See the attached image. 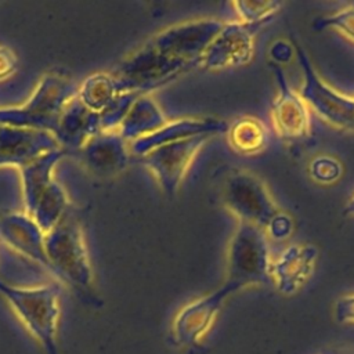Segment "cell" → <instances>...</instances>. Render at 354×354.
Listing matches in <instances>:
<instances>
[{"instance_id":"4","label":"cell","mask_w":354,"mask_h":354,"mask_svg":"<svg viewBox=\"0 0 354 354\" xmlns=\"http://www.w3.org/2000/svg\"><path fill=\"white\" fill-rule=\"evenodd\" d=\"M192 68L195 66L167 54L148 39L120 61L111 75L122 91L149 95L151 91L171 83Z\"/></svg>"},{"instance_id":"10","label":"cell","mask_w":354,"mask_h":354,"mask_svg":"<svg viewBox=\"0 0 354 354\" xmlns=\"http://www.w3.org/2000/svg\"><path fill=\"white\" fill-rule=\"evenodd\" d=\"M270 68L278 86L277 97L271 105V120L277 136L289 144L307 141L311 137L310 108L299 91L290 87L282 66L272 61Z\"/></svg>"},{"instance_id":"17","label":"cell","mask_w":354,"mask_h":354,"mask_svg":"<svg viewBox=\"0 0 354 354\" xmlns=\"http://www.w3.org/2000/svg\"><path fill=\"white\" fill-rule=\"evenodd\" d=\"M84 165L98 177H113L130 162L129 142L118 130L100 131L79 151Z\"/></svg>"},{"instance_id":"11","label":"cell","mask_w":354,"mask_h":354,"mask_svg":"<svg viewBox=\"0 0 354 354\" xmlns=\"http://www.w3.org/2000/svg\"><path fill=\"white\" fill-rule=\"evenodd\" d=\"M223 21L214 18H199L184 21L158 32L149 40L167 54L183 59L195 68L223 26Z\"/></svg>"},{"instance_id":"15","label":"cell","mask_w":354,"mask_h":354,"mask_svg":"<svg viewBox=\"0 0 354 354\" xmlns=\"http://www.w3.org/2000/svg\"><path fill=\"white\" fill-rule=\"evenodd\" d=\"M58 148L55 137L47 131L0 124V166L21 169L40 155Z\"/></svg>"},{"instance_id":"20","label":"cell","mask_w":354,"mask_h":354,"mask_svg":"<svg viewBox=\"0 0 354 354\" xmlns=\"http://www.w3.org/2000/svg\"><path fill=\"white\" fill-rule=\"evenodd\" d=\"M166 123L167 119L160 106L149 95H140L133 102L118 131L130 144L158 131Z\"/></svg>"},{"instance_id":"26","label":"cell","mask_w":354,"mask_h":354,"mask_svg":"<svg viewBox=\"0 0 354 354\" xmlns=\"http://www.w3.org/2000/svg\"><path fill=\"white\" fill-rule=\"evenodd\" d=\"M292 230H293L292 218L286 213L281 212V214L267 228L266 234H267V236H271L272 239L281 241V239H285L286 236H289Z\"/></svg>"},{"instance_id":"3","label":"cell","mask_w":354,"mask_h":354,"mask_svg":"<svg viewBox=\"0 0 354 354\" xmlns=\"http://www.w3.org/2000/svg\"><path fill=\"white\" fill-rule=\"evenodd\" d=\"M68 152L62 148L46 152L22 166V189L26 214L46 234L71 207L62 187L53 178L54 166Z\"/></svg>"},{"instance_id":"9","label":"cell","mask_w":354,"mask_h":354,"mask_svg":"<svg viewBox=\"0 0 354 354\" xmlns=\"http://www.w3.org/2000/svg\"><path fill=\"white\" fill-rule=\"evenodd\" d=\"M210 136H198L156 147L142 155L140 162L153 174L167 196L176 195L187 171Z\"/></svg>"},{"instance_id":"13","label":"cell","mask_w":354,"mask_h":354,"mask_svg":"<svg viewBox=\"0 0 354 354\" xmlns=\"http://www.w3.org/2000/svg\"><path fill=\"white\" fill-rule=\"evenodd\" d=\"M234 292L236 290L232 286L224 283L217 290L184 306L176 315L171 326L176 343L184 347H196L212 328L224 300Z\"/></svg>"},{"instance_id":"27","label":"cell","mask_w":354,"mask_h":354,"mask_svg":"<svg viewBox=\"0 0 354 354\" xmlns=\"http://www.w3.org/2000/svg\"><path fill=\"white\" fill-rule=\"evenodd\" d=\"M335 317L340 324H354V293L343 296L336 301Z\"/></svg>"},{"instance_id":"7","label":"cell","mask_w":354,"mask_h":354,"mask_svg":"<svg viewBox=\"0 0 354 354\" xmlns=\"http://www.w3.org/2000/svg\"><path fill=\"white\" fill-rule=\"evenodd\" d=\"M223 202L238 221L253 224L264 231L281 214L266 184L256 174L235 170L223 187Z\"/></svg>"},{"instance_id":"21","label":"cell","mask_w":354,"mask_h":354,"mask_svg":"<svg viewBox=\"0 0 354 354\" xmlns=\"http://www.w3.org/2000/svg\"><path fill=\"white\" fill-rule=\"evenodd\" d=\"M230 147L241 155H256L268 144V129L254 116H241L227 127Z\"/></svg>"},{"instance_id":"6","label":"cell","mask_w":354,"mask_h":354,"mask_svg":"<svg viewBox=\"0 0 354 354\" xmlns=\"http://www.w3.org/2000/svg\"><path fill=\"white\" fill-rule=\"evenodd\" d=\"M271 252L264 230L239 221L227 248V281L235 290L270 281Z\"/></svg>"},{"instance_id":"19","label":"cell","mask_w":354,"mask_h":354,"mask_svg":"<svg viewBox=\"0 0 354 354\" xmlns=\"http://www.w3.org/2000/svg\"><path fill=\"white\" fill-rule=\"evenodd\" d=\"M100 131V115L82 104L77 97H73L61 115L54 137L59 148L72 152L80 151L82 147Z\"/></svg>"},{"instance_id":"8","label":"cell","mask_w":354,"mask_h":354,"mask_svg":"<svg viewBox=\"0 0 354 354\" xmlns=\"http://www.w3.org/2000/svg\"><path fill=\"white\" fill-rule=\"evenodd\" d=\"M295 55L303 73V83L299 88L300 97L308 108L329 124L354 130V98L339 93L324 82L314 69L306 50L293 37L290 39Z\"/></svg>"},{"instance_id":"16","label":"cell","mask_w":354,"mask_h":354,"mask_svg":"<svg viewBox=\"0 0 354 354\" xmlns=\"http://www.w3.org/2000/svg\"><path fill=\"white\" fill-rule=\"evenodd\" d=\"M228 123L218 118H181L171 120L158 131L129 144L130 153L141 158L151 149L198 136H218L227 131Z\"/></svg>"},{"instance_id":"25","label":"cell","mask_w":354,"mask_h":354,"mask_svg":"<svg viewBox=\"0 0 354 354\" xmlns=\"http://www.w3.org/2000/svg\"><path fill=\"white\" fill-rule=\"evenodd\" d=\"M343 173L342 163L328 155H321L317 156L311 163H310V174L311 177L322 184H330L335 183L336 180L340 178Z\"/></svg>"},{"instance_id":"2","label":"cell","mask_w":354,"mask_h":354,"mask_svg":"<svg viewBox=\"0 0 354 354\" xmlns=\"http://www.w3.org/2000/svg\"><path fill=\"white\" fill-rule=\"evenodd\" d=\"M61 292L62 288L55 281L39 286H15L0 278V295L10 303L46 354H58L57 328Z\"/></svg>"},{"instance_id":"23","label":"cell","mask_w":354,"mask_h":354,"mask_svg":"<svg viewBox=\"0 0 354 354\" xmlns=\"http://www.w3.org/2000/svg\"><path fill=\"white\" fill-rule=\"evenodd\" d=\"M238 21L252 30L257 32L261 26L274 19L281 11V1H232L231 3Z\"/></svg>"},{"instance_id":"24","label":"cell","mask_w":354,"mask_h":354,"mask_svg":"<svg viewBox=\"0 0 354 354\" xmlns=\"http://www.w3.org/2000/svg\"><path fill=\"white\" fill-rule=\"evenodd\" d=\"M313 29L315 30L333 29L354 41V3L348 4L347 7L333 14L324 15L314 19Z\"/></svg>"},{"instance_id":"12","label":"cell","mask_w":354,"mask_h":354,"mask_svg":"<svg viewBox=\"0 0 354 354\" xmlns=\"http://www.w3.org/2000/svg\"><path fill=\"white\" fill-rule=\"evenodd\" d=\"M256 32L239 21L224 22L205 50L199 66L221 71L249 64L254 54Z\"/></svg>"},{"instance_id":"14","label":"cell","mask_w":354,"mask_h":354,"mask_svg":"<svg viewBox=\"0 0 354 354\" xmlns=\"http://www.w3.org/2000/svg\"><path fill=\"white\" fill-rule=\"evenodd\" d=\"M318 250L310 243H293L285 248L271 261L270 281L278 292L293 295L311 277L315 268Z\"/></svg>"},{"instance_id":"28","label":"cell","mask_w":354,"mask_h":354,"mask_svg":"<svg viewBox=\"0 0 354 354\" xmlns=\"http://www.w3.org/2000/svg\"><path fill=\"white\" fill-rule=\"evenodd\" d=\"M18 68V59L15 53L7 47L0 44V82L8 79Z\"/></svg>"},{"instance_id":"29","label":"cell","mask_w":354,"mask_h":354,"mask_svg":"<svg viewBox=\"0 0 354 354\" xmlns=\"http://www.w3.org/2000/svg\"><path fill=\"white\" fill-rule=\"evenodd\" d=\"M343 214L347 217H354V195L346 203V206L343 209Z\"/></svg>"},{"instance_id":"18","label":"cell","mask_w":354,"mask_h":354,"mask_svg":"<svg viewBox=\"0 0 354 354\" xmlns=\"http://www.w3.org/2000/svg\"><path fill=\"white\" fill-rule=\"evenodd\" d=\"M0 239L47 271L44 232L26 213L0 210Z\"/></svg>"},{"instance_id":"5","label":"cell","mask_w":354,"mask_h":354,"mask_svg":"<svg viewBox=\"0 0 354 354\" xmlns=\"http://www.w3.org/2000/svg\"><path fill=\"white\" fill-rule=\"evenodd\" d=\"M76 94L77 86L72 79L48 73L41 77L25 104L0 109V124L47 131L54 136L65 106Z\"/></svg>"},{"instance_id":"22","label":"cell","mask_w":354,"mask_h":354,"mask_svg":"<svg viewBox=\"0 0 354 354\" xmlns=\"http://www.w3.org/2000/svg\"><path fill=\"white\" fill-rule=\"evenodd\" d=\"M122 91L111 72H97L87 76L79 86L76 97L93 112L101 115Z\"/></svg>"},{"instance_id":"1","label":"cell","mask_w":354,"mask_h":354,"mask_svg":"<svg viewBox=\"0 0 354 354\" xmlns=\"http://www.w3.org/2000/svg\"><path fill=\"white\" fill-rule=\"evenodd\" d=\"M47 271L73 289L90 304L101 306L94 290L93 270L84 242L83 228L76 213L69 207L61 220L44 234Z\"/></svg>"}]
</instances>
